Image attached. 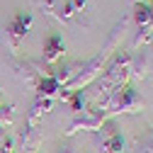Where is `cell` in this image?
<instances>
[{
    "instance_id": "7402d4cb",
    "label": "cell",
    "mask_w": 153,
    "mask_h": 153,
    "mask_svg": "<svg viewBox=\"0 0 153 153\" xmlns=\"http://www.w3.org/2000/svg\"><path fill=\"white\" fill-rule=\"evenodd\" d=\"M146 56H148V61H151V66H153V51H151V53H146Z\"/></svg>"
},
{
    "instance_id": "52a82bcc",
    "label": "cell",
    "mask_w": 153,
    "mask_h": 153,
    "mask_svg": "<svg viewBox=\"0 0 153 153\" xmlns=\"http://www.w3.org/2000/svg\"><path fill=\"white\" fill-rule=\"evenodd\" d=\"M148 68H151V61L146 53H131V68H129V75L134 80H141L148 75Z\"/></svg>"
},
{
    "instance_id": "9a60e30c",
    "label": "cell",
    "mask_w": 153,
    "mask_h": 153,
    "mask_svg": "<svg viewBox=\"0 0 153 153\" xmlns=\"http://www.w3.org/2000/svg\"><path fill=\"white\" fill-rule=\"evenodd\" d=\"M85 102H88V95H85L83 90H80V92H73L71 100H68V105H71L73 112H83V109H85Z\"/></svg>"
},
{
    "instance_id": "2e32d148",
    "label": "cell",
    "mask_w": 153,
    "mask_h": 153,
    "mask_svg": "<svg viewBox=\"0 0 153 153\" xmlns=\"http://www.w3.org/2000/svg\"><path fill=\"white\" fill-rule=\"evenodd\" d=\"M134 153H153V134H148V136L139 139L136 151H134Z\"/></svg>"
},
{
    "instance_id": "7a4b0ae2",
    "label": "cell",
    "mask_w": 153,
    "mask_h": 153,
    "mask_svg": "<svg viewBox=\"0 0 153 153\" xmlns=\"http://www.w3.org/2000/svg\"><path fill=\"white\" fill-rule=\"evenodd\" d=\"M29 27H32V12H27V10L15 12V17H12L10 25H7V42H10L12 51H20V44H22V39L27 36Z\"/></svg>"
},
{
    "instance_id": "3957f363",
    "label": "cell",
    "mask_w": 153,
    "mask_h": 153,
    "mask_svg": "<svg viewBox=\"0 0 153 153\" xmlns=\"http://www.w3.org/2000/svg\"><path fill=\"white\" fill-rule=\"evenodd\" d=\"M20 139H22V151L25 153H39L42 148V129L39 126H32V124H25V129L20 131Z\"/></svg>"
},
{
    "instance_id": "277c9868",
    "label": "cell",
    "mask_w": 153,
    "mask_h": 153,
    "mask_svg": "<svg viewBox=\"0 0 153 153\" xmlns=\"http://www.w3.org/2000/svg\"><path fill=\"white\" fill-rule=\"evenodd\" d=\"M102 122H105V119H100V117H95V114L85 112L83 117H75V119L68 124L66 134H68V136H73V134H78V131H100Z\"/></svg>"
},
{
    "instance_id": "ffe728a7",
    "label": "cell",
    "mask_w": 153,
    "mask_h": 153,
    "mask_svg": "<svg viewBox=\"0 0 153 153\" xmlns=\"http://www.w3.org/2000/svg\"><path fill=\"white\" fill-rule=\"evenodd\" d=\"M59 153H78V151H75L73 146H61V148H59Z\"/></svg>"
},
{
    "instance_id": "9c48e42d",
    "label": "cell",
    "mask_w": 153,
    "mask_h": 153,
    "mask_svg": "<svg viewBox=\"0 0 153 153\" xmlns=\"http://www.w3.org/2000/svg\"><path fill=\"white\" fill-rule=\"evenodd\" d=\"M59 90H61L59 80H56L53 75H46V78H42L39 83H36V97H46V100H51Z\"/></svg>"
},
{
    "instance_id": "d6986e66",
    "label": "cell",
    "mask_w": 153,
    "mask_h": 153,
    "mask_svg": "<svg viewBox=\"0 0 153 153\" xmlns=\"http://www.w3.org/2000/svg\"><path fill=\"white\" fill-rule=\"evenodd\" d=\"M71 3H73V7L78 10V12H83V10H85V5H88V0H71Z\"/></svg>"
},
{
    "instance_id": "4fadbf2b",
    "label": "cell",
    "mask_w": 153,
    "mask_h": 153,
    "mask_svg": "<svg viewBox=\"0 0 153 153\" xmlns=\"http://www.w3.org/2000/svg\"><path fill=\"white\" fill-rule=\"evenodd\" d=\"M15 119H17V107L12 102L0 105V124H3V126H12Z\"/></svg>"
},
{
    "instance_id": "8992f818",
    "label": "cell",
    "mask_w": 153,
    "mask_h": 153,
    "mask_svg": "<svg viewBox=\"0 0 153 153\" xmlns=\"http://www.w3.org/2000/svg\"><path fill=\"white\" fill-rule=\"evenodd\" d=\"M83 71V61H71V63H66V66H61V68H56L51 75L56 80H59V85L61 88H66L68 83H73L75 80V75H78Z\"/></svg>"
},
{
    "instance_id": "ba28073f",
    "label": "cell",
    "mask_w": 153,
    "mask_h": 153,
    "mask_svg": "<svg viewBox=\"0 0 153 153\" xmlns=\"http://www.w3.org/2000/svg\"><path fill=\"white\" fill-rule=\"evenodd\" d=\"M49 109H51V100H46V97H36L34 105H32V109H29V114H27V124L39 126V119L44 117Z\"/></svg>"
},
{
    "instance_id": "5b68a950",
    "label": "cell",
    "mask_w": 153,
    "mask_h": 153,
    "mask_svg": "<svg viewBox=\"0 0 153 153\" xmlns=\"http://www.w3.org/2000/svg\"><path fill=\"white\" fill-rule=\"evenodd\" d=\"M66 56V42L61 34H51L44 42V63H56Z\"/></svg>"
},
{
    "instance_id": "e0dca14e",
    "label": "cell",
    "mask_w": 153,
    "mask_h": 153,
    "mask_svg": "<svg viewBox=\"0 0 153 153\" xmlns=\"http://www.w3.org/2000/svg\"><path fill=\"white\" fill-rule=\"evenodd\" d=\"M0 153H15V139L12 136H3V141H0Z\"/></svg>"
},
{
    "instance_id": "8fae6325",
    "label": "cell",
    "mask_w": 153,
    "mask_h": 153,
    "mask_svg": "<svg viewBox=\"0 0 153 153\" xmlns=\"http://www.w3.org/2000/svg\"><path fill=\"white\" fill-rule=\"evenodd\" d=\"M134 20H136V25H139V27H153L148 0H146V3H139V5H136V10H134Z\"/></svg>"
},
{
    "instance_id": "6da1fadb",
    "label": "cell",
    "mask_w": 153,
    "mask_h": 153,
    "mask_svg": "<svg viewBox=\"0 0 153 153\" xmlns=\"http://www.w3.org/2000/svg\"><path fill=\"white\" fill-rule=\"evenodd\" d=\"M107 56H109L107 51H100L97 56H92L88 63H83V71L75 75V80H73V83L66 85V90H71V92H80V90H85L88 85H92V83L102 75L105 63H107Z\"/></svg>"
},
{
    "instance_id": "30bf717a",
    "label": "cell",
    "mask_w": 153,
    "mask_h": 153,
    "mask_svg": "<svg viewBox=\"0 0 153 153\" xmlns=\"http://www.w3.org/2000/svg\"><path fill=\"white\" fill-rule=\"evenodd\" d=\"M12 66H15V73L20 75L25 83H34V85L39 83V75L34 73V68H32V63H29V61H15Z\"/></svg>"
},
{
    "instance_id": "603a6c76",
    "label": "cell",
    "mask_w": 153,
    "mask_h": 153,
    "mask_svg": "<svg viewBox=\"0 0 153 153\" xmlns=\"http://www.w3.org/2000/svg\"><path fill=\"white\" fill-rule=\"evenodd\" d=\"M0 105H3V95H0Z\"/></svg>"
},
{
    "instance_id": "7c38bea8",
    "label": "cell",
    "mask_w": 153,
    "mask_h": 153,
    "mask_svg": "<svg viewBox=\"0 0 153 153\" xmlns=\"http://www.w3.org/2000/svg\"><path fill=\"white\" fill-rule=\"evenodd\" d=\"M126 25H129V20H122V22H117V27L112 29V34H109V42H107V53H114V49H119V39L124 36V29H126Z\"/></svg>"
},
{
    "instance_id": "5bb4252c",
    "label": "cell",
    "mask_w": 153,
    "mask_h": 153,
    "mask_svg": "<svg viewBox=\"0 0 153 153\" xmlns=\"http://www.w3.org/2000/svg\"><path fill=\"white\" fill-rule=\"evenodd\" d=\"M153 39V27H139L136 36H134V42H131V49H139L143 44H148Z\"/></svg>"
},
{
    "instance_id": "ac0fdd59",
    "label": "cell",
    "mask_w": 153,
    "mask_h": 153,
    "mask_svg": "<svg viewBox=\"0 0 153 153\" xmlns=\"http://www.w3.org/2000/svg\"><path fill=\"white\" fill-rule=\"evenodd\" d=\"M75 12H78V10L73 7V3H71V0H66V3H63V7H61V17H63V20H73V17H75Z\"/></svg>"
},
{
    "instance_id": "44dd1931",
    "label": "cell",
    "mask_w": 153,
    "mask_h": 153,
    "mask_svg": "<svg viewBox=\"0 0 153 153\" xmlns=\"http://www.w3.org/2000/svg\"><path fill=\"white\" fill-rule=\"evenodd\" d=\"M148 5H151V20H153V0H148Z\"/></svg>"
}]
</instances>
